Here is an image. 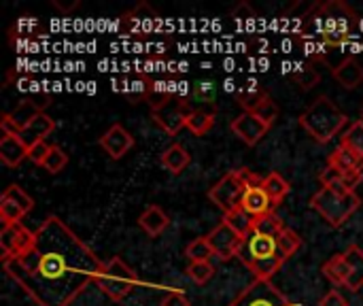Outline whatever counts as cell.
<instances>
[{"mask_svg": "<svg viewBox=\"0 0 363 306\" xmlns=\"http://www.w3.org/2000/svg\"><path fill=\"white\" fill-rule=\"evenodd\" d=\"M206 239H208V243L213 247V253L219 260H223V262H228L232 258H238V253L242 249V243H245V239L236 230H232L225 222H221L219 226H215L206 234Z\"/></svg>", "mask_w": 363, "mask_h": 306, "instance_id": "11", "label": "cell"}, {"mask_svg": "<svg viewBox=\"0 0 363 306\" xmlns=\"http://www.w3.org/2000/svg\"><path fill=\"white\" fill-rule=\"evenodd\" d=\"M362 179H363V170L345 173V177H342V187H345L347 192H355V190H357V185L362 183Z\"/></svg>", "mask_w": 363, "mask_h": 306, "instance_id": "40", "label": "cell"}, {"mask_svg": "<svg viewBox=\"0 0 363 306\" xmlns=\"http://www.w3.org/2000/svg\"><path fill=\"white\" fill-rule=\"evenodd\" d=\"M240 209H242L247 215H251L253 219L264 217V215H268V213H272V211H274V207H272L270 198L266 196V192L262 190V185H257V187H249V190L245 192L242 202H240Z\"/></svg>", "mask_w": 363, "mask_h": 306, "instance_id": "19", "label": "cell"}, {"mask_svg": "<svg viewBox=\"0 0 363 306\" xmlns=\"http://www.w3.org/2000/svg\"><path fill=\"white\" fill-rule=\"evenodd\" d=\"M187 275L194 283L198 285H206L213 277H215V268L211 262H191L187 266Z\"/></svg>", "mask_w": 363, "mask_h": 306, "instance_id": "34", "label": "cell"}, {"mask_svg": "<svg viewBox=\"0 0 363 306\" xmlns=\"http://www.w3.org/2000/svg\"><path fill=\"white\" fill-rule=\"evenodd\" d=\"M328 164L338 168L340 173H353V170H362L363 168V155H359L357 151L349 149L347 145H338L334 149V153H330Z\"/></svg>", "mask_w": 363, "mask_h": 306, "instance_id": "22", "label": "cell"}, {"mask_svg": "<svg viewBox=\"0 0 363 306\" xmlns=\"http://www.w3.org/2000/svg\"><path fill=\"white\" fill-rule=\"evenodd\" d=\"M98 285L111 300L119 302V300H125L134 292V288L138 285V277L121 258H111L104 264Z\"/></svg>", "mask_w": 363, "mask_h": 306, "instance_id": "7", "label": "cell"}, {"mask_svg": "<svg viewBox=\"0 0 363 306\" xmlns=\"http://www.w3.org/2000/svg\"><path fill=\"white\" fill-rule=\"evenodd\" d=\"M191 111L194 109H189V102L185 98L166 96V98H162L160 102H155L151 106V117L164 132L174 136L187 126V119H189Z\"/></svg>", "mask_w": 363, "mask_h": 306, "instance_id": "8", "label": "cell"}, {"mask_svg": "<svg viewBox=\"0 0 363 306\" xmlns=\"http://www.w3.org/2000/svg\"><path fill=\"white\" fill-rule=\"evenodd\" d=\"M49 151H51V145L47 141H40V143H36V145H32L28 149V160L32 164H36V166H43V162L47 160Z\"/></svg>", "mask_w": 363, "mask_h": 306, "instance_id": "38", "label": "cell"}, {"mask_svg": "<svg viewBox=\"0 0 363 306\" xmlns=\"http://www.w3.org/2000/svg\"><path fill=\"white\" fill-rule=\"evenodd\" d=\"M68 164V153L60 147V145H51V151L47 155V160L43 162V168L51 175L64 170V166Z\"/></svg>", "mask_w": 363, "mask_h": 306, "instance_id": "35", "label": "cell"}, {"mask_svg": "<svg viewBox=\"0 0 363 306\" xmlns=\"http://www.w3.org/2000/svg\"><path fill=\"white\" fill-rule=\"evenodd\" d=\"M253 230L255 232H259V234H266V236H279L283 230H285V224H283V219L272 211V213H268V215H264V217H257L255 222H253Z\"/></svg>", "mask_w": 363, "mask_h": 306, "instance_id": "29", "label": "cell"}, {"mask_svg": "<svg viewBox=\"0 0 363 306\" xmlns=\"http://www.w3.org/2000/svg\"><path fill=\"white\" fill-rule=\"evenodd\" d=\"M319 306H349V300H347L340 292L332 290L330 294L323 296V300L319 302Z\"/></svg>", "mask_w": 363, "mask_h": 306, "instance_id": "41", "label": "cell"}, {"mask_svg": "<svg viewBox=\"0 0 363 306\" xmlns=\"http://www.w3.org/2000/svg\"><path fill=\"white\" fill-rule=\"evenodd\" d=\"M79 4H81L79 0H68V2H66V0H53V6H55L60 13H70V11H74Z\"/></svg>", "mask_w": 363, "mask_h": 306, "instance_id": "43", "label": "cell"}, {"mask_svg": "<svg viewBox=\"0 0 363 306\" xmlns=\"http://www.w3.org/2000/svg\"><path fill=\"white\" fill-rule=\"evenodd\" d=\"M262 190H264V192H266V196L270 198L272 207H279V204L289 196L291 185H289V181H285L279 173H270V175H266V177H264V181H262Z\"/></svg>", "mask_w": 363, "mask_h": 306, "instance_id": "26", "label": "cell"}, {"mask_svg": "<svg viewBox=\"0 0 363 306\" xmlns=\"http://www.w3.org/2000/svg\"><path fill=\"white\" fill-rule=\"evenodd\" d=\"M160 162H162V166H164L166 170H170L172 175H181V173L189 166L191 155H189V151H187L183 145L174 143V145H170V147L162 153Z\"/></svg>", "mask_w": 363, "mask_h": 306, "instance_id": "25", "label": "cell"}, {"mask_svg": "<svg viewBox=\"0 0 363 306\" xmlns=\"http://www.w3.org/2000/svg\"><path fill=\"white\" fill-rule=\"evenodd\" d=\"M264 177L255 175L253 170L249 168H238V170H232L228 175H223L208 192V198L215 207H219L223 211V215L240 209V202H242V196L249 187H257L262 185Z\"/></svg>", "mask_w": 363, "mask_h": 306, "instance_id": "5", "label": "cell"}, {"mask_svg": "<svg viewBox=\"0 0 363 306\" xmlns=\"http://www.w3.org/2000/svg\"><path fill=\"white\" fill-rule=\"evenodd\" d=\"M134 145V138L132 134L121 126V124H113L102 136H100V147L108 153V158L113 160H119L123 158Z\"/></svg>", "mask_w": 363, "mask_h": 306, "instance_id": "15", "label": "cell"}, {"mask_svg": "<svg viewBox=\"0 0 363 306\" xmlns=\"http://www.w3.org/2000/svg\"><path fill=\"white\" fill-rule=\"evenodd\" d=\"M230 306H300L291 302L279 288L272 285V281H259L255 279Z\"/></svg>", "mask_w": 363, "mask_h": 306, "instance_id": "9", "label": "cell"}, {"mask_svg": "<svg viewBox=\"0 0 363 306\" xmlns=\"http://www.w3.org/2000/svg\"><path fill=\"white\" fill-rule=\"evenodd\" d=\"M355 26H357V13L342 0L317 2L308 6L302 19L304 30H313V34H317V40L332 47L347 43L353 36Z\"/></svg>", "mask_w": 363, "mask_h": 306, "instance_id": "2", "label": "cell"}, {"mask_svg": "<svg viewBox=\"0 0 363 306\" xmlns=\"http://www.w3.org/2000/svg\"><path fill=\"white\" fill-rule=\"evenodd\" d=\"M223 222L232 228V230H236L242 239L253 230V217L251 215H247L242 209H236V211H232V213H228L225 217H223Z\"/></svg>", "mask_w": 363, "mask_h": 306, "instance_id": "31", "label": "cell"}, {"mask_svg": "<svg viewBox=\"0 0 363 306\" xmlns=\"http://www.w3.org/2000/svg\"><path fill=\"white\" fill-rule=\"evenodd\" d=\"M55 130V121L49 117V115H45V113H38L21 132H19V138H21V143L30 149L32 145H36V143H40V141H45L51 132Z\"/></svg>", "mask_w": 363, "mask_h": 306, "instance_id": "18", "label": "cell"}, {"mask_svg": "<svg viewBox=\"0 0 363 306\" xmlns=\"http://www.w3.org/2000/svg\"><path fill=\"white\" fill-rule=\"evenodd\" d=\"M138 226L149 234V236H160L168 226H170V217L166 215V211L157 204H151L143 211V215L138 217Z\"/></svg>", "mask_w": 363, "mask_h": 306, "instance_id": "21", "label": "cell"}, {"mask_svg": "<svg viewBox=\"0 0 363 306\" xmlns=\"http://www.w3.org/2000/svg\"><path fill=\"white\" fill-rule=\"evenodd\" d=\"M334 79L345 87V89H355L363 83V66L362 62L353 55L345 58L338 66L332 68Z\"/></svg>", "mask_w": 363, "mask_h": 306, "instance_id": "17", "label": "cell"}, {"mask_svg": "<svg viewBox=\"0 0 363 306\" xmlns=\"http://www.w3.org/2000/svg\"><path fill=\"white\" fill-rule=\"evenodd\" d=\"M345 258L351 266V275L347 281V290L357 294L363 288V249L357 245H349L345 251Z\"/></svg>", "mask_w": 363, "mask_h": 306, "instance_id": "23", "label": "cell"}, {"mask_svg": "<svg viewBox=\"0 0 363 306\" xmlns=\"http://www.w3.org/2000/svg\"><path fill=\"white\" fill-rule=\"evenodd\" d=\"M2 268L36 306H70L98 283L104 264L57 215H51L34 230L26 251L2 258Z\"/></svg>", "mask_w": 363, "mask_h": 306, "instance_id": "1", "label": "cell"}, {"mask_svg": "<svg viewBox=\"0 0 363 306\" xmlns=\"http://www.w3.org/2000/svg\"><path fill=\"white\" fill-rule=\"evenodd\" d=\"M238 258L253 273V277L259 281H270L279 273V268L285 264L279 256L277 239L259 234L255 230H251L245 236V243H242Z\"/></svg>", "mask_w": 363, "mask_h": 306, "instance_id": "4", "label": "cell"}, {"mask_svg": "<svg viewBox=\"0 0 363 306\" xmlns=\"http://www.w3.org/2000/svg\"><path fill=\"white\" fill-rule=\"evenodd\" d=\"M311 207L332 228H340L353 217V213H357V209L362 207V198L357 196V192L340 194L332 187H321L311 198Z\"/></svg>", "mask_w": 363, "mask_h": 306, "instance_id": "6", "label": "cell"}, {"mask_svg": "<svg viewBox=\"0 0 363 306\" xmlns=\"http://www.w3.org/2000/svg\"><path fill=\"white\" fill-rule=\"evenodd\" d=\"M321 273L338 288H347V281H349V275H351V266L345 258V253H336L332 256L323 266H321Z\"/></svg>", "mask_w": 363, "mask_h": 306, "instance_id": "24", "label": "cell"}, {"mask_svg": "<svg viewBox=\"0 0 363 306\" xmlns=\"http://www.w3.org/2000/svg\"><path fill=\"white\" fill-rule=\"evenodd\" d=\"M162 306H191L189 305V298L183 294V292H170L164 300Z\"/></svg>", "mask_w": 363, "mask_h": 306, "instance_id": "42", "label": "cell"}, {"mask_svg": "<svg viewBox=\"0 0 363 306\" xmlns=\"http://www.w3.org/2000/svg\"><path fill=\"white\" fill-rule=\"evenodd\" d=\"M277 247H279V256L283 262H287L291 256H296L302 247V239L298 232H294L291 228H285L279 236H277Z\"/></svg>", "mask_w": 363, "mask_h": 306, "instance_id": "28", "label": "cell"}, {"mask_svg": "<svg viewBox=\"0 0 363 306\" xmlns=\"http://www.w3.org/2000/svg\"><path fill=\"white\" fill-rule=\"evenodd\" d=\"M34 239V232H30L23 224H11V226H2L0 232V247H2V258H11V256H19L21 251H26L30 247Z\"/></svg>", "mask_w": 363, "mask_h": 306, "instance_id": "14", "label": "cell"}, {"mask_svg": "<svg viewBox=\"0 0 363 306\" xmlns=\"http://www.w3.org/2000/svg\"><path fill=\"white\" fill-rule=\"evenodd\" d=\"M34 209V200L19 187V185H9L2 196H0V222L2 226L11 224H21L23 215Z\"/></svg>", "mask_w": 363, "mask_h": 306, "instance_id": "10", "label": "cell"}, {"mask_svg": "<svg viewBox=\"0 0 363 306\" xmlns=\"http://www.w3.org/2000/svg\"><path fill=\"white\" fill-rule=\"evenodd\" d=\"M319 79H321V75H319V70L315 68V66H306V68H302V70H298L296 75H294V83L298 85V89H302V92H308V89H313L317 83H319Z\"/></svg>", "mask_w": 363, "mask_h": 306, "instance_id": "36", "label": "cell"}, {"mask_svg": "<svg viewBox=\"0 0 363 306\" xmlns=\"http://www.w3.org/2000/svg\"><path fill=\"white\" fill-rule=\"evenodd\" d=\"M340 143H342V145H347L349 149L357 151L359 155H363V121L362 119L353 121V124L347 128V132L342 134V141H340Z\"/></svg>", "mask_w": 363, "mask_h": 306, "instance_id": "33", "label": "cell"}, {"mask_svg": "<svg viewBox=\"0 0 363 306\" xmlns=\"http://www.w3.org/2000/svg\"><path fill=\"white\" fill-rule=\"evenodd\" d=\"M215 126V111H206V109H194L189 119H187V130L194 132L196 136H204L206 132H211V128Z\"/></svg>", "mask_w": 363, "mask_h": 306, "instance_id": "27", "label": "cell"}, {"mask_svg": "<svg viewBox=\"0 0 363 306\" xmlns=\"http://www.w3.org/2000/svg\"><path fill=\"white\" fill-rule=\"evenodd\" d=\"M298 124L317 143L325 145L349 124V115L340 111L328 96H319L306 111L300 113Z\"/></svg>", "mask_w": 363, "mask_h": 306, "instance_id": "3", "label": "cell"}, {"mask_svg": "<svg viewBox=\"0 0 363 306\" xmlns=\"http://www.w3.org/2000/svg\"><path fill=\"white\" fill-rule=\"evenodd\" d=\"M268 98V94H266V89H262V87H249L247 92H240L238 94V104L247 111V113H253L264 100Z\"/></svg>", "mask_w": 363, "mask_h": 306, "instance_id": "32", "label": "cell"}, {"mask_svg": "<svg viewBox=\"0 0 363 306\" xmlns=\"http://www.w3.org/2000/svg\"><path fill=\"white\" fill-rule=\"evenodd\" d=\"M359 119H362V121H363V106H362V113H359Z\"/></svg>", "mask_w": 363, "mask_h": 306, "instance_id": "44", "label": "cell"}, {"mask_svg": "<svg viewBox=\"0 0 363 306\" xmlns=\"http://www.w3.org/2000/svg\"><path fill=\"white\" fill-rule=\"evenodd\" d=\"M185 256L189 262H211V258L215 256L213 253V247L208 243L206 236H200V239H194L187 249H185Z\"/></svg>", "mask_w": 363, "mask_h": 306, "instance_id": "30", "label": "cell"}, {"mask_svg": "<svg viewBox=\"0 0 363 306\" xmlns=\"http://www.w3.org/2000/svg\"><path fill=\"white\" fill-rule=\"evenodd\" d=\"M43 113L34 100H21L11 113H4L2 119H0V128H2V134H15L19 136V132L38 115Z\"/></svg>", "mask_w": 363, "mask_h": 306, "instance_id": "13", "label": "cell"}, {"mask_svg": "<svg viewBox=\"0 0 363 306\" xmlns=\"http://www.w3.org/2000/svg\"><path fill=\"white\" fill-rule=\"evenodd\" d=\"M160 21H162L160 13L155 9H151L147 2H140L136 9H132L130 13L123 15L121 28L128 32H151Z\"/></svg>", "mask_w": 363, "mask_h": 306, "instance_id": "16", "label": "cell"}, {"mask_svg": "<svg viewBox=\"0 0 363 306\" xmlns=\"http://www.w3.org/2000/svg\"><path fill=\"white\" fill-rule=\"evenodd\" d=\"M257 17V13L253 11V6L249 4V2H240L234 11H232V19L234 21H251V19H255Z\"/></svg>", "mask_w": 363, "mask_h": 306, "instance_id": "39", "label": "cell"}, {"mask_svg": "<svg viewBox=\"0 0 363 306\" xmlns=\"http://www.w3.org/2000/svg\"><path fill=\"white\" fill-rule=\"evenodd\" d=\"M253 113H255V115H257V117H259V119H262V121L268 126V128H272V124L279 119V113H281V109H279V104H277V102H274V100L268 96V98H266V100H264V102H262V104H259V106L253 111Z\"/></svg>", "mask_w": 363, "mask_h": 306, "instance_id": "37", "label": "cell"}, {"mask_svg": "<svg viewBox=\"0 0 363 306\" xmlns=\"http://www.w3.org/2000/svg\"><path fill=\"white\" fill-rule=\"evenodd\" d=\"M0 160L6 166L15 168L23 160H28V147L21 143L19 136H15V134H2V138H0Z\"/></svg>", "mask_w": 363, "mask_h": 306, "instance_id": "20", "label": "cell"}, {"mask_svg": "<svg viewBox=\"0 0 363 306\" xmlns=\"http://www.w3.org/2000/svg\"><path fill=\"white\" fill-rule=\"evenodd\" d=\"M230 128H232V132L245 143V145H249V147H255L264 136H266V132L270 130L255 113H240L236 119H232V124H230Z\"/></svg>", "mask_w": 363, "mask_h": 306, "instance_id": "12", "label": "cell"}]
</instances>
